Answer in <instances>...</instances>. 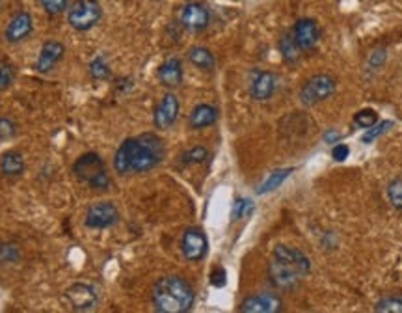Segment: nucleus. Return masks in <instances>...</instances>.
I'll return each mask as SVG.
<instances>
[{"label": "nucleus", "instance_id": "f257e3e1", "mask_svg": "<svg viewBox=\"0 0 402 313\" xmlns=\"http://www.w3.org/2000/svg\"><path fill=\"white\" fill-rule=\"evenodd\" d=\"M164 146L162 140L148 133L138 138L125 140L116 151L114 157V168L119 175L143 174L162 160Z\"/></svg>", "mask_w": 402, "mask_h": 313}, {"label": "nucleus", "instance_id": "f03ea898", "mask_svg": "<svg viewBox=\"0 0 402 313\" xmlns=\"http://www.w3.org/2000/svg\"><path fill=\"white\" fill-rule=\"evenodd\" d=\"M153 306L160 313H184L194 306V291L181 276H164L153 285Z\"/></svg>", "mask_w": 402, "mask_h": 313}, {"label": "nucleus", "instance_id": "7ed1b4c3", "mask_svg": "<svg viewBox=\"0 0 402 313\" xmlns=\"http://www.w3.org/2000/svg\"><path fill=\"white\" fill-rule=\"evenodd\" d=\"M73 172H75V175L82 183H88L95 190H102L110 187V175H108L107 168H105V160L97 153L81 155L75 160V165H73Z\"/></svg>", "mask_w": 402, "mask_h": 313}, {"label": "nucleus", "instance_id": "20e7f679", "mask_svg": "<svg viewBox=\"0 0 402 313\" xmlns=\"http://www.w3.org/2000/svg\"><path fill=\"white\" fill-rule=\"evenodd\" d=\"M102 8L99 0H75L67 8V23L78 32L92 30L101 21Z\"/></svg>", "mask_w": 402, "mask_h": 313}, {"label": "nucleus", "instance_id": "39448f33", "mask_svg": "<svg viewBox=\"0 0 402 313\" xmlns=\"http://www.w3.org/2000/svg\"><path fill=\"white\" fill-rule=\"evenodd\" d=\"M336 88L337 83L331 75H326V73L315 75L302 86L300 101L306 107H317V105L324 103L326 99H330L336 93Z\"/></svg>", "mask_w": 402, "mask_h": 313}, {"label": "nucleus", "instance_id": "423d86ee", "mask_svg": "<svg viewBox=\"0 0 402 313\" xmlns=\"http://www.w3.org/2000/svg\"><path fill=\"white\" fill-rule=\"evenodd\" d=\"M64 306L73 312H90L99 304V295L92 285L86 283H75L69 289H66L64 297H61Z\"/></svg>", "mask_w": 402, "mask_h": 313}, {"label": "nucleus", "instance_id": "0eeeda50", "mask_svg": "<svg viewBox=\"0 0 402 313\" xmlns=\"http://www.w3.org/2000/svg\"><path fill=\"white\" fill-rule=\"evenodd\" d=\"M268 278L276 289H281V291H295V289L300 285L304 274H300V272L295 271V268L287 267V265H283V263H280L278 259L272 257L268 263Z\"/></svg>", "mask_w": 402, "mask_h": 313}, {"label": "nucleus", "instance_id": "6e6552de", "mask_svg": "<svg viewBox=\"0 0 402 313\" xmlns=\"http://www.w3.org/2000/svg\"><path fill=\"white\" fill-rule=\"evenodd\" d=\"M179 23L190 32H201L205 30L211 23V13L207 6L201 2H187L181 8L179 13Z\"/></svg>", "mask_w": 402, "mask_h": 313}, {"label": "nucleus", "instance_id": "1a4fd4ad", "mask_svg": "<svg viewBox=\"0 0 402 313\" xmlns=\"http://www.w3.org/2000/svg\"><path fill=\"white\" fill-rule=\"evenodd\" d=\"M117 218H119V213H117L114 203L99 201V203H95V206H92L86 211L84 224H86V228H92V230H107V228L116 224Z\"/></svg>", "mask_w": 402, "mask_h": 313}, {"label": "nucleus", "instance_id": "9d476101", "mask_svg": "<svg viewBox=\"0 0 402 313\" xmlns=\"http://www.w3.org/2000/svg\"><path fill=\"white\" fill-rule=\"evenodd\" d=\"M290 34H292V37H295L298 47L304 52L313 51L319 45V40H321V28H319L315 19H300V21H296Z\"/></svg>", "mask_w": 402, "mask_h": 313}, {"label": "nucleus", "instance_id": "9b49d317", "mask_svg": "<svg viewBox=\"0 0 402 313\" xmlns=\"http://www.w3.org/2000/svg\"><path fill=\"white\" fill-rule=\"evenodd\" d=\"M272 257L278 259L280 263H283V265H287V267L295 268V271H298L300 274H304V276H307L311 271L309 257H307L304 252L298 250V248H292L289 247V244H278V247L274 248Z\"/></svg>", "mask_w": 402, "mask_h": 313}, {"label": "nucleus", "instance_id": "f8f14e48", "mask_svg": "<svg viewBox=\"0 0 402 313\" xmlns=\"http://www.w3.org/2000/svg\"><path fill=\"white\" fill-rule=\"evenodd\" d=\"M283 304H281V298L274 293L265 291L257 293L254 297H248L240 306V312L244 313H278L281 312Z\"/></svg>", "mask_w": 402, "mask_h": 313}, {"label": "nucleus", "instance_id": "ddd939ff", "mask_svg": "<svg viewBox=\"0 0 402 313\" xmlns=\"http://www.w3.org/2000/svg\"><path fill=\"white\" fill-rule=\"evenodd\" d=\"M181 248H183V256L189 261H199L207 254V237L199 228H189L183 233Z\"/></svg>", "mask_w": 402, "mask_h": 313}, {"label": "nucleus", "instance_id": "4468645a", "mask_svg": "<svg viewBox=\"0 0 402 313\" xmlns=\"http://www.w3.org/2000/svg\"><path fill=\"white\" fill-rule=\"evenodd\" d=\"M278 81L276 75L270 71H255L249 81V95L255 101H266L274 95Z\"/></svg>", "mask_w": 402, "mask_h": 313}, {"label": "nucleus", "instance_id": "2eb2a0df", "mask_svg": "<svg viewBox=\"0 0 402 313\" xmlns=\"http://www.w3.org/2000/svg\"><path fill=\"white\" fill-rule=\"evenodd\" d=\"M34 21L28 11H19L17 16L11 17V21L6 26V40L10 43H19L32 34Z\"/></svg>", "mask_w": 402, "mask_h": 313}, {"label": "nucleus", "instance_id": "dca6fc26", "mask_svg": "<svg viewBox=\"0 0 402 313\" xmlns=\"http://www.w3.org/2000/svg\"><path fill=\"white\" fill-rule=\"evenodd\" d=\"M179 116V99L173 93H166L155 110V125L158 129H170Z\"/></svg>", "mask_w": 402, "mask_h": 313}, {"label": "nucleus", "instance_id": "f3484780", "mask_svg": "<svg viewBox=\"0 0 402 313\" xmlns=\"http://www.w3.org/2000/svg\"><path fill=\"white\" fill-rule=\"evenodd\" d=\"M66 47L61 45L60 42H45L41 47L40 57H37L36 69L40 73H49L54 69L58 62L64 58Z\"/></svg>", "mask_w": 402, "mask_h": 313}, {"label": "nucleus", "instance_id": "a211bd4d", "mask_svg": "<svg viewBox=\"0 0 402 313\" xmlns=\"http://www.w3.org/2000/svg\"><path fill=\"white\" fill-rule=\"evenodd\" d=\"M158 81L166 88H175L183 83V64L179 58H170L158 67Z\"/></svg>", "mask_w": 402, "mask_h": 313}, {"label": "nucleus", "instance_id": "6ab92c4d", "mask_svg": "<svg viewBox=\"0 0 402 313\" xmlns=\"http://www.w3.org/2000/svg\"><path fill=\"white\" fill-rule=\"evenodd\" d=\"M218 110L213 105H198L189 116V125L192 129H205L216 124Z\"/></svg>", "mask_w": 402, "mask_h": 313}, {"label": "nucleus", "instance_id": "aec40b11", "mask_svg": "<svg viewBox=\"0 0 402 313\" xmlns=\"http://www.w3.org/2000/svg\"><path fill=\"white\" fill-rule=\"evenodd\" d=\"M0 172L6 177H19L25 172V159L19 151H6L0 157Z\"/></svg>", "mask_w": 402, "mask_h": 313}, {"label": "nucleus", "instance_id": "412c9836", "mask_svg": "<svg viewBox=\"0 0 402 313\" xmlns=\"http://www.w3.org/2000/svg\"><path fill=\"white\" fill-rule=\"evenodd\" d=\"M189 60L194 67H198L201 71H213L216 66L213 52L205 47H192L189 51Z\"/></svg>", "mask_w": 402, "mask_h": 313}, {"label": "nucleus", "instance_id": "4be33fe9", "mask_svg": "<svg viewBox=\"0 0 402 313\" xmlns=\"http://www.w3.org/2000/svg\"><path fill=\"white\" fill-rule=\"evenodd\" d=\"M280 52L287 64H296L302 58V52L304 51L298 47V43H296V40L292 37V34L287 32V34H283L280 40Z\"/></svg>", "mask_w": 402, "mask_h": 313}, {"label": "nucleus", "instance_id": "5701e85b", "mask_svg": "<svg viewBox=\"0 0 402 313\" xmlns=\"http://www.w3.org/2000/svg\"><path fill=\"white\" fill-rule=\"evenodd\" d=\"M290 172H292V168H281V170H276V172H272V174L268 175V179L261 185V189L257 190L259 194H266V192H272V190H276L278 187L283 183V181L287 179L290 175Z\"/></svg>", "mask_w": 402, "mask_h": 313}, {"label": "nucleus", "instance_id": "b1692460", "mask_svg": "<svg viewBox=\"0 0 402 313\" xmlns=\"http://www.w3.org/2000/svg\"><path fill=\"white\" fill-rule=\"evenodd\" d=\"M354 124L362 129H371L378 124V114L372 108H363L354 114Z\"/></svg>", "mask_w": 402, "mask_h": 313}, {"label": "nucleus", "instance_id": "393cba45", "mask_svg": "<svg viewBox=\"0 0 402 313\" xmlns=\"http://www.w3.org/2000/svg\"><path fill=\"white\" fill-rule=\"evenodd\" d=\"M387 200L395 209L402 211V177L393 179L387 187Z\"/></svg>", "mask_w": 402, "mask_h": 313}, {"label": "nucleus", "instance_id": "a878e982", "mask_svg": "<svg viewBox=\"0 0 402 313\" xmlns=\"http://www.w3.org/2000/svg\"><path fill=\"white\" fill-rule=\"evenodd\" d=\"M374 309L382 313H402V298L401 297L382 298V300L374 306Z\"/></svg>", "mask_w": 402, "mask_h": 313}, {"label": "nucleus", "instance_id": "bb28decb", "mask_svg": "<svg viewBox=\"0 0 402 313\" xmlns=\"http://www.w3.org/2000/svg\"><path fill=\"white\" fill-rule=\"evenodd\" d=\"M90 75H92L95 81H107L110 77V67L108 64L102 60V58H95L92 64H90Z\"/></svg>", "mask_w": 402, "mask_h": 313}, {"label": "nucleus", "instance_id": "cd10ccee", "mask_svg": "<svg viewBox=\"0 0 402 313\" xmlns=\"http://www.w3.org/2000/svg\"><path fill=\"white\" fill-rule=\"evenodd\" d=\"M207 149L205 148H192L190 151L183 153L181 160H183V165H201L205 159H207Z\"/></svg>", "mask_w": 402, "mask_h": 313}, {"label": "nucleus", "instance_id": "c85d7f7f", "mask_svg": "<svg viewBox=\"0 0 402 313\" xmlns=\"http://www.w3.org/2000/svg\"><path fill=\"white\" fill-rule=\"evenodd\" d=\"M41 6L49 16H60L69 8V0H41Z\"/></svg>", "mask_w": 402, "mask_h": 313}, {"label": "nucleus", "instance_id": "c756f323", "mask_svg": "<svg viewBox=\"0 0 402 313\" xmlns=\"http://www.w3.org/2000/svg\"><path fill=\"white\" fill-rule=\"evenodd\" d=\"M19 257V248L16 244H0V263H16Z\"/></svg>", "mask_w": 402, "mask_h": 313}, {"label": "nucleus", "instance_id": "7c9ffc66", "mask_svg": "<svg viewBox=\"0 0 402 313\" xmlns=\"http://www.w3.org/2000/svg\"><path fill=\"white\" fill-rule=\"evenodd\" d=\"M252 211H254V203H252L249 200H244V198H240V200L235 201L233 220H239V218H242V216H248Z\"/></svg>", "mask_w": 402, "mask_h": 313}, {"label": "nucleus", "instance_id": "2f4dec72", "mask_svg": "<svg viewBox=\"0 0 402 313\" xmlns=\"http://www.w3.org/2000/svg\"><path fill=\"white\" fill-rule=\"evenodd\" d=\"M391 125H393L391 122H382V124L377 125V127L367 129V134L363 136V142H365V144H371L372 140H377L378 136H382L386 131H389V129H391Z\"/></svg>", "mask_w": 402, "mask_h": 313}, {"label": "nucleus", "instance_id": "473e14b6", "mask_svg": "<svg viewBox=\"0 0 402 313\" xmlns=\"http://www.w3.org/2000/svg\"><path fill=\"white\" fill-rule=\"evenodd\" d=\"M13 83V69L10 66H0V92H4Z\"/></svg>", "mask_w": 402, "mask_h": 313}, {"label": "nucleus", "instance_id": "72a5a7b5", "mask_svg": "<svg viewBox=\"0 0 402 313\" xmlns=\"http://www.w3.org/2000/svg\"><path fill=\"white\" fill-rule=\"evenodd\" d=\"M16 134V124L10 119L0 118V140H8Z\"/></svg>", "mask_w": 402, "mask_h": 313}, {"label": "nucleus", "instance_id": "f704fd0d", "mask_svg": "<svg viewBox=\"0 0 402 313\" xmlns=\"http://www.w3.org/2000/svg\"><path fill=\"white\" fill-rule=\"evenodd\" d=\"M209 282L213 283L214 288H224L225 282H227V278H225V271L222 267H216L213 272H211L209 276Z\"/></svg>", "mask_w": 402, "mask_h": 313}, {"label": "nucleus", "instance_id": "c9c22d12", "mask_svg": "<svg viewBox=\"0 0 402 313\" xmlns=\"http://www.w3.org/2000/svg\"><path fill=\"white\" fill-rule=\"evenodd\" d=\"M348 153H350V148L346 144H337L331 149V157H333V160H337V163L345 160L346 157H348Z\"/></svg>", "mask_w": 402, "mask_h": 313}, {"label": "nucleus", "instance_id": "e433bc0d", "mask_svg": "<svg viewBox=\"0 0 402 313\" xmlns=\"http://www.w3.org/2000/svg\"><path fill=\"white\" fill-rule=\"evenodd\" d=\"M337 138H339V134L337 133H326V136H324V140L328 142V144H330L331 140H337Z\"/></svg>", "mask_w": 402, "mask_h": 313}]
</instances>
